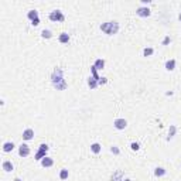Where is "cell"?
<instances>
[{"mask_svg": "<svg viewBox=\"0 0 181 181\" xmlns=\"http://www.w3.org/2000/svg\"><path fill=\"white\" fill-rule=\"evenodd\" d=\"M51 84L57 90H65L68 88V84L64 79V69L61 67L54 68L53 74H51Z\"/></svg>", "mask_w": 181, "mask_h": 181, "instance_id": "1", "label": "cell"}, {"mask_svg": "<svg viewBox=\"0 0 181 181\" xmlns=\"http://www.w3.org/2000/svg\"><path fill=\"white\" fill-rule=\"evenodd\" d=\"M119 23L117 22H106L101 24V30L108 36H115L119 31Z\"/></svg>", "mask_w": 181, "mask_h": 181, "instance_id": "2", "label": "cell"}, {"mask_svg": "<svg viewBox=\"0 0 181 181\" xmlns=\"http://www.w3.org/2000/svg\"><path fill=\"white\" fill-rule=\"evenodd\" d=\"M48 19L51 20V22H55V23H62L65 20V16L64 13L61 10H53L51 13H50V16H48Z\"/></svg>", "mask_w": 181, "mask_h": 181, "instance_id": "3", "label": "cell"}, {"mask_svg": "<svg viewBox=\"0 0 181 181\" xmlns=\"http://www.w3.org/2000/svg\"><path fill=\"white\" fill-rule=\"evenodd\" d=\"M48 144L43 143V144H40V149H38V151L34 154V159L38 160V161H41V160L44 159V157H47V151H48Z\"/></svg>", "mask_w": 181, "mask_h": 181, "instance_id": "4", "label": "cell"}, {"mask_svg": "<svg viewBox=\"0 0 181 181\" xmlns=\"http://www.w3.org/2000/svg\"><path fill=\"white\" fill-rule=\"evenodd\" d=\"M113 126L117 130H125V129L128 128V120L123 119V117H117V119H115V122H113Z\"/></svg>", "mask_w": 181, "mask_h": 181, "instance_id": "5", "label": "cell"}, {"mask_svg": "<svg viewBox=\"0 0 181 181\" xmlns=\"http://www.w3.org/2000/svg\"><path fill=\"white\" fill-rule=\"evenodd\" d=\"M19 156L20 157H28L30 156V146L26 143H22L19 146Z\"/></svg>", "mask_w": 181, "mask_h": 181, "instance_id": "6", "label": "cell"}, {"mask_svg": "<svg viewBox=\"0 0 181 181\" xmlns=\"http://www.w3.org/2000/svg\"><path fill=\"white\" fill-rule=\"evenodd\" d=\"M136 14L140 17H149L150 14H151V10H150L149 7L143 6V7H139L137 10H136Z\"/></svg>", "mask_w": 181, "mask_h": 181, "instance_id": "7", "label": "cell"}, {"mask_svg": "<svg viewBox=\"0 0 181 181\" xmlns=\"http://www.w3.org/2000/svg\"><path fill=\"white\" fill-rule=\"evenodd\" d=\"M23 140H26V142H30V140H33L34 139V130L33 129H26L24 132H23Z\"/></svg>", "mask_w": 181, "mask_h": 181, "instance_id": "8", "label": "cell"}, {"mask_svg": "<svg viewBox=\"0 0 181 181\" xmlns=\"http://www.w3.org/2000/svg\"><path fill=\"white\" fill-rule=\"evenodd\" d=\"M1 167H3V170H4L6 173H11V171L14 170V165H13V163H11V161H9V160L3 161Z\"/></svg>", "mask_w": 181, "mask_h": 181, "instance_id": "9", "label": "cell"}, {"mask_svg": "<svg viewBox=\"0 0 181 181\" xmlns=\"http://www.w3.org/2000/svg\"><path fill=\"white\" fill-rule=\"evenodd\" d=\"M41 165H43L44 168H48V167H53L54 165V160L51 159V157H44L43 160H41Z\"/></svg>", "mask_w": 181, "mask_h": 181, "instance_id": "10", "label": "cell"}, {"mask_svg": "<svg viewBox=\"0 0 181 181\" xmlns=\"http://www.w3.org/2000/svg\"><path fill=\"white\" fill-rule=\"evenodd\" d=\"M111 181H123V171L122 170L115 171L112 177H111Z\"/></svg>", "mask_w": 181, "mask_h": 181, "instance_id": "11", "label": "cell"}, {"mask_svg": "<svg viewBox=\"0 0 181 181\" xmlns=\"http://www.w3.org/2000/svg\"><path fill=\"white\" fill-rule=\"evenodd\" d=\"M14 147H16V146H14L13 142H6V143L3 144V151H4V153H10V151L14 150Z\"/></svg>", "mask_w": 181, "mask_h": 181, "instance_id": "12", "label": "cell"}, {"mask_svg": "<svg viewBox=\"0 0 181 181\" xmlns=\"http://www.w3.org/2000/svg\"><path fill=\"white\" fill-rule=\"evenodd\" d=\"M164 68L167 69V71H174V69H176V59H168V61H165Z\"/></svg>", "mask_w": 181, "mask_h": 181, "instance_id": "13", "label": "cell"}, {"mask_svg": "<svg viewBox=\"0 0 181 181\" xmlns=\"http://www.w3.org/2000/svg\"><path fill=\"white\" fill-rule=\"evenodd\" d=\"M58 41L61 44H68L69 43V34L68 33H61L58 37Z\"/></svg>", "mask_w": 181, "mask_h": 181, "instance_id": "14", "label": "cell"}, {"mask_svg": "<svg viewBox=\"0 0 181 181\" xmlns=\"http://www.w3.org/2000/svg\"><path fill=\"white\" fill-rule=\"evenodd\" d=\"M176 133H177V126H176V125H171L170 129H168V136H167V140L170 142L171 139L176 136Z\"/></svg>", "mask_w": 181, "mask_h": 181, "instance_id": "15", "label": "cell"}, {"mask_svg": "<svg viewBox=\"0 0 181 181\" xmlns=\"http://www.w3.org/2000/svg\"><path fill=\"white\" fill-rule=\"evenodd\" d=\"M102 150V146L99 143H92L90 144V151L93 153V154H99Z\"/></svg>", "mask_w": 181, "mask_h": 181, "instance_id": "16", "label": "cell"}, {"mask_svg": "<svg viewBox=\"0 0 181 181\" xmlns=\"http://www.w3.org/2000/svg\"><path fill=\"white\" fill-rule=\"evenodd\" d=\"M88 86H89L90 89H95V88L99 86V84H98V81H96L93 76H89V78H88Z\"/></svg>", "mask_w": 181, "mask_h": 181, "instance_id": "17", "label": "cell"}, {"mask_svg": "<svg viewBox=\"0 0 181 181\" xmlns=\"http://www.w3.org/2000/svg\"><path fill=\"white\" fill-rule=\"evenodd\" d=\"M165 168H163V167H156L154 168V176L156 177H164L165 176Z\"/></svg>", "mask_w": 181, "mask_h": 181, "instance_id": "18", "label": "cell"}, {"mask_svg": "<svg viewBox=\"0 0 181 181\" xmlns=\"http://www.w3.org/2000/svg\"><path fill=\"white\" fill-rule=\"evenodd\" d=\"M27 17H28L31 22H34L36 19H40V17H38V11L37 10H30L28 13H27Z\"/></svg>", "mask_w": 181, "mask_h": 181, "instance_id": "19", "label": "cell"}, {"mask_svg": "<svg viewBox=\"0 0 181 181\" xmlns=\"http://www.w3.org/2000/svg\"><path fill=\"white\" fill-rule=\"evenodd\" d=\"M93 65H95L96 69H103V68H105V59L98 58V59L95 61V64H93Z\"/></svg>", "mask_w": 181, "mask_h": 181, "instance_id": "20", "label": "cell"}, {"mask_svg": "<svg viewBox=\"0 0 181 181\" xmlns=\"http://www.w3.org/2000/svg\"><path fill=\"white\" fill-rule=\"evenodd\" d=\"M90 74H92V76H93V78L98 81V84H99V79H101V76L98 75V69L95 68V65H92V67H90Z\"/></svg>", "mask_w": 181, "mask_h": 181, "instance_id": "21", "label": "cell"}, {"mask_svg": "<svg viewBox=\"0 0 181 181\" xmlns=\"http://www.w3.org/2000/svg\"><path fill=\"white\" fill-rule=\"evenodd\" d=\"M153 54H154V50L151 47H146L143 50V57H151Z\"/></svg>", "mask_w": 181, "mask_h": 181, "instance_id": "22", "label": "cell"}, {"mask_svg": "<svg viewBox=\"0 0 181 181\" xmlns=\"http://www.w3.org/2000/svg\"><path fill=\"white\" fill-rule=\"evenodd\" d=\"M68 176H69V173H68L67 168H62V170L59 171V178H61V180H67Z\"/></svg>", "mask_w": 181, "mask_h": 181, "instance_id": "23", "label": "cell"}, {"mask_svg": "<svg viewBox=\"0 0 181 181\" xmlns=\"http://www.w3.org/2000/svg\"><path fill=\"white\" fill-rule=\"evenodd\" d=\"M41 37H43V38H47V40H48V38L53 37V33L50 31V30H43V31H41Z\"/></svg>", "mask_w": 181, "mask_h": 181, "instance_id": "24", "label": "cell"}, {"mask_svg": "<svg viewBox=\"0 0 181 181\" xmlns=\"http://www.w3.org/2000/svg\"><path fill=\"white\" fill-rule=\"evenodd\" d=\"M130 149L133 150V151H137V150L140 149V144H139V143H136V142H133V143L130 144Z\"/></svg>", "mask_w": 181, "mask_h": 181, "instance_id": "25", "label": "cell"}, {"mask_svg": "<svg viewBox=\"0 0 181 181\" xmlns=\"http://www.w3.org/2000/svg\"><path fill=\"white\" fill-rule=\"evenodd\" d=\"M111 151H112L113 154H120V150H119V147H117V146H112V147H111Z\"/></svg>", "mask_w": 181, "mask_h": 181, "instance_id": "26", "label": "cell"}, {"mask_svg": "<svg viewBox=\"0 0 181 181\" xmlns=\"http://www.w3.org/2000/svg\"><path fill=\"white\" fill-rule=\"evenodd\" d=\"M171 43V38H170V36H165L164 37V40H163V45H168V44Z\"/></svg>", "mask_w": 181, "mask_h": 181, "instance_id": "27", "label": "cell"}, {"mask_svg": "<svg viewBox=\"0 0 181 181\" xmlns=\"http://www.w3.org/2000/svg\"><path fill=\"white\" fill-rule=\"evenodd\" d=\"M105 84H108V78H101L99 79V85H105Z\"/></svg>", "mask_w": 181, "mask_h": 181, "instance_id": "28", "label": "cell"}, {"mask_svg": "<svg viewBox=\"0 0 181 181\" xmlns=\"http://www.w3.org/2000/svg\"><path fill=\"white\" fill-rule=\"evenodd\" d=\"M31 24H33V26H34V27H36V26H38V24H40V19H36L34 22H31Z\"/></svg>", "mask_w": 181, "mask_h": 181, "instance_id": "29", "label": "cell"}, {"mask_svg": "<svg viewBox=\"0 0 181 181\" xmlns=\"http://www.w3.org/2000/svg\"><path fill=\"white\" fill-rule=\"evenodd\" d=\"M150 1H151V0H142V3H143V4H149Z\"/></svg>", "mask_w": 181, "mask_h": 181, "instance_id": "30", "label": "cell"}, {"mask_svg": "<svg viewBox=\"0 0 181 181\" xmlns=\"http://www.w3.org/2000/svg\"><path fill=\"white\" fill-rule=\"evenodd\" d=\"M123 181H132L130 178H123Z\"/></svg>", "mask_w": 181, "mask_h": 181, "instance_id": "31", "label": "cell"}, {"mask_svg": "<svg viewBox=\"0 0 181 181\" xmlns=\"http://www.w3.org/2000/svg\"><path fill=\"white\" fill-rule=\"evenodd\" d=\"M14 181H22V180H20V178H19V177H17V178H14Z\"/></svg>", "mask_w": 181, "mask_h": 181, "instance_id": "32", "label": "cell"}, {"mask_svg": "<svg viewBox=\"0 0 181 181\" xmlns=\"http://www.w3.org/2000/svg\"><path fill=\"white\" fill-rule=\"evenodd\" d=\"M178 20H180V22H181V13H180V14H178Z\"/></svg>", "mask_w": 181, "mask_h": 181, "instance_id": "33", "label": "cell"}]
</instances>
